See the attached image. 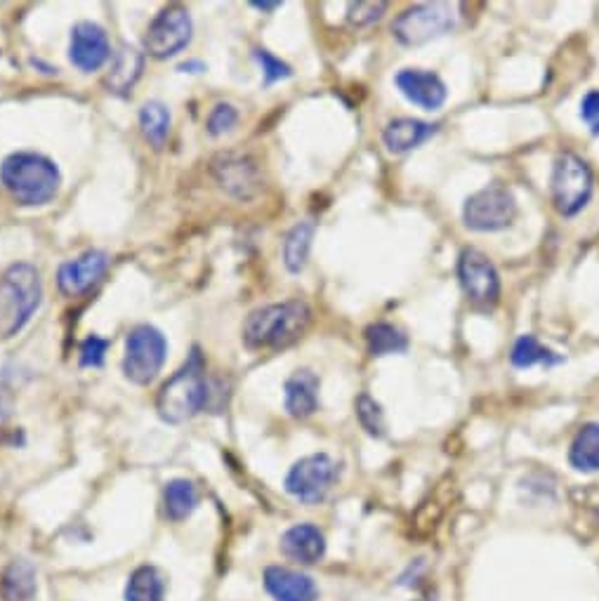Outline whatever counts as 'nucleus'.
<instances>
[{
  "label": "nucleus",
  "instance_id": "obj_6",
  "mask_svg": "<svg viewBox=\"0 0 599 601\" xmlns=\"http://www.w3.org/2000/svg\"><path fill=\"white\" fill-rule=\"evenodd\" d=\"M595 189V175L590 165L576 154H562L552 168V203L562 217H576L588 206Z\"/></svg>",
  "mask_w": 599,
  "mask_h": 601
},
{
  "label": "nucleus",
  "instance_id": "obj_9",
  "mask_svg": "<svg viewBox=\"0 0 599 601\" xmlns=\"http://www.w3.org/2000/svg\"><path fill=\"white\" fill-rule=\"evenodd\" d=\"M517 217V198L508 187L489 184L465 201L463 220L472 231H503Z\"/></svg>",
  "mask_w": 599,
  "mask_h": 601
},
{
  "label": "nucleus",
  "instance_id": "obj_5",
  "mask_svg": "<svg viewBox=\"0 0 599 601\" xmlns=\"http://www.w3.org/2000/svg\"><path fill=\"white\" fill-rule=\"evenodd\" d=\"M168 356L166 335L159 328L135 326L125 338V354H123V375L125 380L133 382L137 387H147L161 373L163 363Z\"/></svg>",
  "mask_w": 599,
  "mask_h": 601
},
{
  "label": "nucleus",
  "instance_id": "obj_20",
  "mask_svg": "<svg viewBox=\"0 0 599 601\" xmlns=\"http://www.w3.org/2000/svg\"><path fill=\"white\" fill-rule=\"evenodd\" d=\"M144 71V55L133 45H121L114 52V59H111L109 74L104 78L109 92L114 95H128L130 90L135 88V83L140 81Z\"/></svg>",
  "mask_w": 599,
  "mask_h": 601
},
{
  "label": "nucleus",
  "instance_id": "obj_35",
  "mask_svg": "<svg viewBox=\"0 0 599 601\" xmlns=\"http://www.w3.org/2000/svg\"><path fill=\"white\" fill-rule=\"evenodd\" d=\"M10 415H12V394L0 385V427L10 420Z\"/></svg>",
  "mask_w": 599,
  "mask_h": 601
},
{
  "label": "nucleus",
  "instance_id": "obj_26",
  "mask_svg": "<svg viewBox=\"0 0 599 601\" xmlns=\"http://www.w3.org/2000/svg\"><path fill=\"white\" fill-rule=\"evenodd\" d=\"M140 128L144 140L154 149H163L170 135V111L161 102H147L140 109Z\"/></svg>",
  "mask_w": 599,
  "mask_h": 601
},
{
  "label": "nucleus",
  "instance_id": "obj_17",
  "mask_svg": "<svg viewBox=\"0 0 599 601\" xmlns=\"http://www.w3.org/2000/svg\"><path fill=\"white\" fill-rule=\"evenodd\" d=\"M281 552L295 564H319L326 554V536L314 524H295L281 536Z\"/></svg>",
  "mask_w": 599,
  "mask_h": 601
},
{
  "label": "nucleus",
  "instance_id": "obj_16",
  "mask_svg": "<svg viewBox=\"0 0 599 601\" xmlns=\"http://www.w3.org/2000/svg\"><path fill=\"white\" fill-rule=\"evenodd\" d=\"M265 587L274 601H319V587L314 578L286 566L265 569Z\"/></svg>",
  "mask_w": 599,
  "mask_h": 601
},
{
  "label": "nucleus",
  "instance_id": "obj_38",
  "mask_svg": "<svg viewBox=\"0 0 599 601\" xmlns=\"http://www.w3.org/2000/svg\"><path fill=\"white\" fill-rule=\"evenodd\" d=\"M597 519H599V510H597Z\"/></svg>",
  "mask_w": 599,
  "mask_h": 601
},
{
  "label": "nucleus",
  "instance_id": "obj_29",
  "mask_svg": "<svg viewBox=\"0 0 599 601\" xmlns=\"http://www.w3.org/2000/svg\"><path fill=\"white\" fill-rule=\"evenodd\" d=\"M354 411H357L359 425L366 429V434H371L375 439H383L387 434L385 411L371 394H359L354 401Z\"/></svg>",
  "mask_w": 599,
  "mask_h": 601
},
{
  "label": "nucleus",
  "instance_id": "obj_10",
  "mask_svg": "<svg viewBox=\"0 0 599 601\" xmlns=\"http://www.w3.org/2000/svg\"><path fill=\"white\" fill-rule=\"evenodd\" d=\"M194 36V22L187 8L182 5H170L161 10L149 24L147 36H144V50L154 59H170L187 48Z\"/></svg>",
  "mask_w": 599,
  "mask_h": 601
},
{
  "label": "nucleus",
  "instance_id": "obj_13",
  "mask_svg": "<svg viewBox=\"0 0 599 601\" xmlns=\"http://www.w3.org/2000/svg\"><path fill=\"white\" fill-rule=\"evenodd\" d=\"M69 59L78 71H83V74L100 71L111 59V45H109L107 31H104L100 24L78 22L74 29H71Z\"/></svg>",
  "mask_w": 599,
  "mask_h": 601
},
{
  "label": "nucleus",
  "instance_id": "obj_21",
  "mask_svg": "<svg viewBox=\"0 0 599 601\" xmlns=\"http://www.w3.org/2000/svg\"><path fill=\"white\" fill-rule=\"evenodd\" d=\"M38 592L36 569L31 561L17 559L5 569L0 580V594L5 601H34Z\"/></svg>",
  "mask_w": 599,
  "mask_h": 601
},
{
  "label": "nucleus",
  "instance_id": "obj_11",
  "mask_svg": "<svg viewBox=\"0 0 599 601\" xmlns=\"http://www.w3.org/2000/svg\"><path fill=\"white\" fill-rule=\"evenodd\" d=\"M210 173L220 189L236 201H253L265 189V177L258 161L246 154H220L210 163Z\"/></svg>",
  "mask_w": 599,
  "mask_h": 601
},
{
  "label": "nucleus",
  "instance_id": "obj_4",
  "mask_svg": "<svg viewBox=\"0 0 599 601\" xmlns=\"http://www.w3.org/2000/svg\"><path fill=\"white\" fill-rule=\"evenodd\" d=\"M43 302V281L34 264L17 262L0 276V340H12Z\"/></svg>",
  "mask_w": 599,
  "mask_h": 601
},
{
  "label": "nucleus",
  "instance_id": "obj_25",
  "mask_svg": "<svg viewBox=\"0 0 599 601\" xmlns=\"http://www.w3.org/2000/svg\"><path fill=\"white\" fill-rule=\"evenodd\" d=\"M314 241V224L312 222H300L288 231L286 239H283V264L291 274H300L307 267L309 250H312Z\"/></svg>",
  "mask_w": 599,
  "mask_h": 601
},
{
  "label": "nucleus",
  "instance_id": "obj_15",
  "mask_svg": "<svg viewBox=\"0 0 599 601\" xmlns=\"http://www.w3.org/2000/svg\"><path fill=\"white\" fill-rule=\"evenodd\" d=\"M397 88L401 90L408 102L425 111H437L444 107L449 90L437 74L425 69H401L394 78Z\"/></svg>",
  "mask_w": 599,
  "mask_h": 601
},
{
  "label": "nucleus",
  "instance_id": "obj_18",
  "mask_svg": "<svg viewBox=\"0 0 599 601\" xmlns=\"http://www.w3.org/2000/svg\"><path fill=\"white\" fill-rule=\"evenodd\" d=\"M283 401L288 415L298 420L312 418L319 411V378L307 368L295 371L283 385Z\"/></svg>",
  "mask_w": 599,
  "mask_h": 601
},
{
  "label": "nucleus",
  "instance_id": "obj_27",
  "mask_svg": "<svg viewBox=\"0 0 599 601\" xmlns=\"http://www.w3.org/2000/svg\"><path fill=\"white\" fill-rule=\"evenodd\" d=\"M366 345L368 352L373 356H387V354H401L408 349V338L404 330H399L392 323H371L366 328Z\"/></svg>",
  "mask_w": 599,
  "mask_h": 601
},
{
  "label": "nucleus",
  "instance_id": "obj_24",
  "mask_svg": "<svg viewBox=\"0 0 599 601\" xmlns=\"http://www.w3.org/2000/svg\"><path fill=\"white\" fill-rule=\"evenodd\" d=\"M166 599V578L156 566H140L130 573L125 585V601H163Z\"/></svg>",
  "mask_w": 599,
  "mask_h": 601
},
{
  "label": "nucleus",
  "instance_id": "obj_1",
  "mask_svg": "<svg viewBox=\"0 0 599 601\" xmlns=\"http://www.w3.org/2000/svg\"><path fill=\"white\" fill-rule=\"evenodd\" d=\"M312 323V307L305 300H286L265 305L243 323V345L255 352L286 349L307 333Z\"/></svg>",
  "mask_w": 599,
  "mask_h": 601
},
{
  "label": "nucleus",
  "instance_id": "obj_37",
  "mask_svg": "<svg viewBox=\"0 0 599 601\" xmlns=\"http://www.w3.org/2000/svg\"><path fill=\"white\" fill-rule=\"evenodd\" d=\"M253 8H258V10H276V8H281V3H253Z\"/></svg>",
  "mask_w": 599,
  "mask_h": 601
},
{
  "label": "nucleus",
  "instance_id": "obj_8",
  "mask_svg": "<svg viewBox=\"0 0 599 601\" xmlns=\"http://www.w3.org/2000/svg\"><path fill=\"white\" fill-rule=\"evenodd\" d=\"M456 29V10L446 3H427L408 8L392 24L401 45H423Z\"/></svg>",
  "mask_w": 599,
  "mask_h": 601
},
{
  "label": "nucleus",
  "instance_id": "obj_23",
  "mask_svg": "<svg viewBox=\"0 0 599 601\" xmlns=\"http://www.w3.org/2000/svg\"><path fill=\"white\" fill-rule=\"evenodd\" d=\"M201 503L199 488L187 479H173L163 488V510L170 521H184L196 512Z\"/></svg>",
  "mask_w": 599,
  "mask_h": 601
},
{
  "label": "nucleus",
  "instance_id": "obj_3",
  "mask_svg": "<svg viewBox=\"0 0 599 601\" xmlns=\"http://www.w3.org/2000/svg\"><path fill=\"white\" fill-rule=\"evenodd\" d=\"M210 387L206 378V361L199 347L189 354L184 366L161 387L156 396V411L168 425H182L208 408Z\"/></svg>",
  "mask_w": 599,
  "mask_h": 601
},
{
  "label": "nucleus",
  "instance_id": "obj_30",
  "mask_svg": "<svg viewBox=\"0 0 599 601\" xmlns=\"http://www.w3.org/2000/svg\"><path fill=\"white\" fill-rule=\"evenodd\" d=\"M255 62L260 64L262 76H265V85H274L276 81H286L293 76V69L286 62H281L279 57H274L269 50H255L253 52Z\"/></svg>",
  "mask_w": 599,
  "mask_h": 601
},
{
  "label": "nucleus",
  "instance_id": "obj_2",
  "mask_svg": "<svg viewBox=\"0 0 599 601\" xmlns=\"http://www.w3.org/2000/svg\"><path fill=\"white\" fill-rule=\"evenodd\" d=\"M0 182L19 206H45L59 194L62 173L48 156L17 151L0 165Z\"/></svg>",
  "mask_w": 599,
  "mask_h": 601
},
{
  "label": "nucleus",
  "instance_id": "obj_19",
  "mask_svg": "<svg viewBox=\"0 0 599 601\" xmlns=\"http://www.w3.org/2000/svg\"><path fill=\"white\" fill-rule=\"evenodd\" d=\"M437 130L439 125L418 121V118H394L385 125L383 142L390 154H408L437 135Z\"/></svg>",
  "mask_w": 599,
  "mask_h": 601
},
{
  "label": "nucleus",
  "instance_id": "obj_33",
  "mask_svg": "<svg viewBox=\"0 0 599 601\" xmlns=\"http://www.w3.org/2000/svg\"><path fill=\"white\" fill-rule=\"evenodd\" d=\"M387 10V3H352L347 10V19L354 26H371L383 17Z\"/></svg>",
  "mask_w": 599,
  "mask_h": 601
},
{
  "label": "nucleus",
  "instance_id": "obj_28",
  "mask_svg": "<svg viewBox=\"0 0 599 601\" xmlns=\"http://www.w3.org/2000/svg\"><path fill=\"white\" fill-rule=\"evenodd\" d=\"M510 361L515 368H531L536 363H543V366H557V363L564 361V356H559L552 352V349L543 347L533 335H522L512 347Z\"/></svg>",
  "mask_w": 599,
  "mask_h": 601
},
{
  "label": "nucleus",
  "instance_id": "obj_14",
  "mask_svg": "<svg viewBox=\"0 0 599 601\" xmlns=\"http://www.w3.org/2000/svg\"><path fill=\"white\" fill-rule=\"evenodd\" d=\"M109 269V255L104 250H85L76 260L64 262L57 269V288L67 297H78L95 286Z\"/></svg>",
  "mask_w": 599,
  "mask_h": 601
},
{
  "label": "nucleus",
  "instance_id": "obj_36",
  "mask_svg": "<svg viewBox=\"0 0 599 601\" xmlns=\"http://www.w3.org/2000/svg\"><path fill=\"white\" fill-rule=\"evenodd\" d=\"M187 69H189V74H201V71H206V66H203L201 62H187L180 66V71H187Z\"/></svg>",
  "mask_w": 599,
  "mask_h": 601
},
{
  "label": "nucleus",
  "instance_id": "obj_32",
  "mask_svg": "<svg viewBox=\"0 0 599 601\" xmlns=\"http://www.w3.org/2000/svg\"><path fill=\"white\" fill-rule=\"evenodd\" d=\"M109 349V340L100 338V335H88L83 340L81 352H78V359H81L83 368H100L104 363V356H107Z\"/></svg>",
  "mask_w": 599,
  "mask_h": 601
},
{
  "label": "nucleus",
  "instance_id": "obj_7",
  "mask_svg": "<svg viewBox=\"0 0 599 601\" xmlns=\"http://www.w3.org/2000/svg\"><path fill=\"white\" fill-rule=\"evenodd\" d=\"M338 477H340L338 462L326 453H314L295 462L291 470H288L283 486H286V493L293 495L295 500L314 505L326 498L335 481H338Z\"/></svg>",
  "mask_w": 599,
  "mask_h": 601
},
{
  "label": "nucleus",
  "instance_id": "obj_12",
  "mask_svg": "<svg viewBox=\"0 0 599 601\" xmlns=\"http://www.w3.org/2000/svg\"><path fill=\"white\" fill-rule=\"evenodd\" d=\"M458 279L463 286L467 300L472 305L489 309L500 297V276L493 262L482 250L467 248L460 253L458 260Z\"/></svg>",
  "mask_w": 599,
  "mask_h": 601
},
{
  "label": "nucleus",
  "instance_id": "obj_31",
  "mask_svg": "<svg viewBox=\"0 0 599 601\" xmlns=\"http://www.w3.org/2000/svg\"><path fill=\"white\" fill-rule=\"evenodd\" d=\"M236 123H239V109H236L234 104L222 102V104H215L213 111L208 114L206 128L213 137H220V135H225V132L232 130Z\"/></svg>",
  "mask_w": 599,
  "mask_h": 601
},
{
  "label": "nucleus",
  "instance_id": "obj_22",
  "mask_svg": "<svg viewBox=\"0 0 599 601\" xmlns=\"http://www.w3.org/2000/svg\"><path fill=\"white\" fill-rule=\"evenodd\" d=\"M569 462L576 472H599V422H588L578 429L569 448Z\"/></svg>",
  "mask_w": 599,
  "mask_h": 601
},
{
  "label": "nucleus",
  "instance_id": "obj_34",
  "mask_svg": "<svg viewBox=\"0 0 599 601\" xmlns=\"http://www.w3.org/2000/svg\"><path fill=\"white\" fill-rule=\"evenodd\" d=\"M581 118L592 135H599V90H590L581 102Z\"/></svg>",
  "mask_w": 599,
  "mask_h": 601
}]
</instances>
